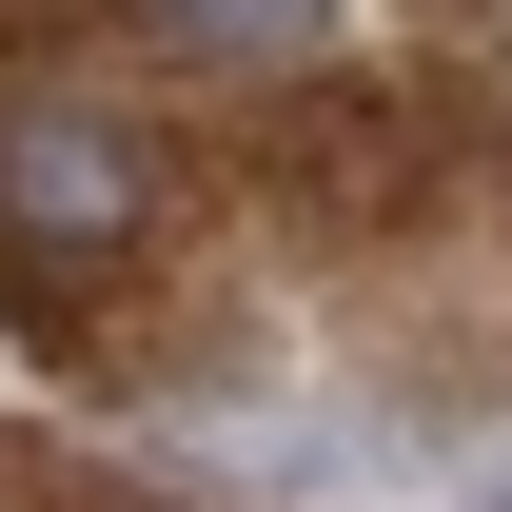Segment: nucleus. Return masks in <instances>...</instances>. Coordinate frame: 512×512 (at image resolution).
Here are the masks:
<instances>
[{
	"label": "nucleus",
	"instance_id": "7ed1b4c3",
	"mask_svg": "<svg viewBox=\"0 0 512 512\" xmlns=\"http://www.w3.org/2000/svg\"><path fill=\"white\" fill-rule=\"evenodd\" d=\"M158 40H197V60H296L316 0H158Z\"/></svg>",
	"mask_w": 512,
	"mask_h": 512
},
{
	"label": "nucleus",
	"instance_id": "39448f33",
	"mask_svg": "<svg viewBox=\"0 0 512 512\" xmlns=\"http://www.w3.org/2000/svg\"><path fill=\"white\" fill-rule=\"evenodd\" d=\"M473 512H512V453H493V473H473Z\"/></svg>",
	"mask_w": 512,
	"mask_h": 512
},
{
	"label": "nucleus",
	"instance_id": "f257e3e1",
	"mask_svg": "<svg viewBox=\"0 0 512 512\" xmlns=\"http://www.w3.org/2000/svg\"><path fill=\"white\" fill-rule=\"evenodd\" d=\"M158 237V138L99 99H0V256L40 276H119Z\"/></svg>",
	"mask_w": 512,
	"mask_h": 512
},
{
	"label": "nucleus",
	"instance_id": "20e7f679",
	"mask_svg": "<svg viewBox=\"0 0 512 512\" xmlns=\"http://www.w3.org/2000/svg\"><path fill=\"white\" fill-rule=\"evenodd\" d=\"M40 20H60V0H0V60H20V40H40Z\"/></svg>",
	"mask_w": 512,
	"mask_h": 512
},
{
	"label": "nucleus",
	"instance_id": "f03ea898",
	"mask_svg": "<svg viewBox=\"0 0 512 512\" xmlns=\"http://www.w3.org/2000/svg\"><path fill=\"white\" fill-rule=\"evenodd\" d=\"M276 158H296V178H316L335 217H375V197H414V178H434V138H414V99H316V119L276 138Z\"/></svg>",
	"mask_w": 512,
	"mask_h": 512
}]
</instances>
